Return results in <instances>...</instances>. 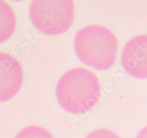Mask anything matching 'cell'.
<instances>
[{"label":"cell","instance_id":"cell-3","mask_svg":"<svg viewBox=\"0 0 147 138\" xmlns=\"http://www.w3.org/2000/svg\"><path fill=\"white\" fill-rule=\"evenodd\" d=\"M32 24L47 35L65 33L74 20V0H32L29 10Z\"/></svg>","mask_w":147,"mask_h":138},{"label":"cell","instance_id":"cell-6","mask_svg":"<svg viewBox=\"0 0 147 138\" xmlns=\"http://www.w3.org/2000/svg\"><path fill=\"white\" fill-rule=\"evenodd\" d=\"M16 28V15L13 7L5 0H0V44L13 35Z\"/></svg>","mask_w":147,"mask_h":138},{"label":"cell","instance_id":"cell-9","mask_svg":"<svg viewBox=\"0 0 147 138\" xmlns=\"http://www.w3.org/2000/svg\"><path fill=\"white\" fill-rule=\"evenodd\" d=\"M13 1H16V2H21V1H24V0H13Z\"/></svg>","mask_w":147,"mask_h":138},{"label":"cell","instance_id":"cell-2","mask_svg":"<svg viewBox=\"0 0 147 138\" xmlns=\"http://www.w3.org/2000/svg\"><path fill=\"white\" fill-rule=\"evenodd\" d=\"M79 59L96 70H107L115 64L119 43L115 34L102 25L93 24L77 32L74 40Z\"/></svg>","mask_w":147,"mask_h":138},{"label":"cell","instance_id":"cell-7","mask_svg":"<svg viewBox=\"0 0 147 138\" xmlns=\"http://www.w3.org/2000/svg\"><path fill=\"white\" fill-rule=\"evenodd\" d=\"M19 137H52L50 135V132L47 129L38 126H30L27 127V128H24L20 132Z\"/></svg>","mask_w":147,"mask_h":138},{"label":"cell","instance_id":"cell-5","mask_svg":"<svg viewBox=\"0 0 147 138\" xmlns=\"http://www.w3.org/2000/svg\"><path fill=\"white\" fill-rule=\"evenodd\" d=\"M24 82L23 68L14 56L0 52V102L17 95Z\"/></svg>","mask_w":147,"mask_h":138},{"label":"cell","instance_id":"cell-8","mask_svg":"<svg viewBox=\"0 0 147 138\" xmlns=\"http://www.w3.org/2000/svg\"><path fill=\"white\" fill-rule=\"evenodd\" d=\"M138 137H147V126L140 130L138 135Z\"/></svg>","mask_w":147,"mask_h":138},{"label":"cell","instance_id":"cell-1","mask_svg":"<svg viewBox=\"0 0 147 138\" xmlns=\"http://www.w3.org/2000/svg\"><path fill=\"white\" fill-rule=\"evenodd\" d=\"M100 96V81L97 75L88 68H71L57 81V102L63 110L71 113L90 111L99 102Z\"/></svg>","mask_w":147,"mask_h":138},{"label":"cell","instance_id":"cell-4","mask_svg":"<svg viewBox=\"0 0 147 138\" xmlns=\"http://www.w3.org/2000/svg\"><path fill=\"white\" fill-rule=\"evenodd\" d=\"M121 62L124 70L132 77L147 79V34L136 35L125 43Z\"/></svg>","mask_w":147,"mask_h":138}]
</instances>
